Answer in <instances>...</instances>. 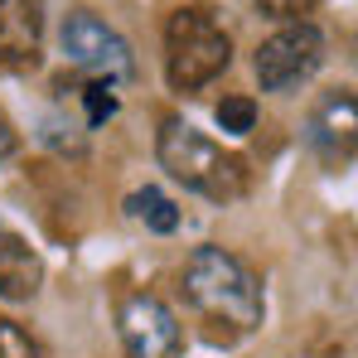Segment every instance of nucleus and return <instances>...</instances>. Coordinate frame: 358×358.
Here are the masks:
<instances>
[{
	"label": "nucleus",
	"mask_w": 358,
	"mask_h": 358,
	"mask_svg": "<svg viewBox=\"0 0 358 358\" xmlns=\"http://www.w3.org/2000/svg\"><path fill=\"white\" fill-rule=\"evenodd\" d=\"M184 300L208 324L213 344H233L262 324V281L228 247H194L184 262Z\"/></svg>",
	"instance_id": "f257e3e1"
},
{
	"label": "nucleus",
	"mask_w": 358,
	"mask_h": 358,
	"mask_svg": "<svg viewBox=\"0 0 358 358\" xmlns=\"http://www.w3.org/2000/svg\"><path fill=\"white\" fill-rule=\"evenodd\" d=\"M155 155H160V170H170V179H179L184 189H194V194H203L213 203L242 199V189H247V160L233 155V150H223L218 141H208L199 126H189L184 117L160 121Z\"/></svg>",
	"instance_id": "f03ea898"
},
{
	"label": "nucleus",
	"mask_w": 358,
	"mask_h": 358,
	"mask_svg": "<svg viewBox=\"0 0 358 358\" xmlns=\"http://www.w3.org/2000/svg\"><path fill=\"white\" fill-rule=\"evenodd\" d=\"M228 63H233V39L218 24V15L203 5H179L165 24V78H170V87L199 92Z\"/></svg>",
	"instance_id": "7ed1b4c3"
},
{
	"label": "nucleus",
	"mask_w": 358,
	"mask_h": 358,
	"mask_svg": "<svg viewBox=\"0 0 358 358\" xmlns=\"http://www.w3.org/2000/svg\"><path fill=\"white\" fill-rule=\"evenodd\" d=\"M63 54L73 68H83L92 83H131L136 78V54H131V44L121 39L117 29L107 24V20H97L92 10H73L68 20H63V34H59Z\"/></svg>",
	"instance_id": "20e7f679"
},
{
	"label": "nucleus",
	"mask_w": 358,
	"mask_h": 358,
	"mask_svg": "<svg viewBox=\"0 0 358 358\" xmlns=\"http://www.w3.org/2000/svg\"><path fill=\"white\" fill-rule=\"evenodd\" d=\"M324 63V34L305 20V24H286L271 39H262L257 49V83L266 92H296L300 83H310Z\"/></svg>",
	"instance_id": "39448f33"
},
{
	"label": "nucleus",
	"mask_w": 358,
	"mask_h": 358,
	"mask_svg": "<svg viewBox=\"0 0 358 358\" xmlns=\"http://www.w3.org/2000/svg\"><path fill=\"white\" fill-rule=\"evenodd\" d=\"M117 324H121V344H126L131 358H179L184 354V329H179L175 310L160 296H150V291L126 296Z\"/></svg>",
	"instance_id": "423d86ee"
},
{
	"label": "nucleus",
	"mask_w": 358,
	"mask_h": 358,
	"mask_svg": "<svg viewBox=\"0 0 358 358\" xmlns=\"http://www.w3.org/2000/svg\"><path fill=\"white\" fill-rule=\"evenodd\" d=\"M305 141H310V150H315L329 170H339V165L354 160L358 107H354V92H349V87H334V92L320 97V107L305 121Z\"/></svg>",
	"instance_id": "0eeeda50"
},
{
	"label": "nucleus",
	"mask_w": 358,
	"mask_h": 358,
	"mask_svg": "<svg viewBox=\"0 0 358 358\" xmlns=\"http://www.w3.org/2000/svg\"><path fill=\"white\" fill-rule=\"evenodd\" d=\"M44 49V0H0V68L29 73Z\"/></svg>",
	"instance_id": "6e6552de"
},
{
	"label": "nucleus",
	"mask_w": 358,
	"mask_h": 358,
	"mask_svg": "<svg viewBox=\"0 0 358 358\" xmlns=\"http://www.w3.org/2000/svg\"><path fill=\"white\" fill-rule=\"evenodd\" d=\"M44 281V262L29 242L0 218V300H29Z\"/></svg>",
	"instance_id": "1a4fd4ad"
},
{
	"label": "nucleus",
	"mask_w": 358,
	"mask_h": 358,
	"mask_svg": "<svg viewBox=\"0 0 358 358\" xmlns=\"http://www.w3.org/2000/svg\"><path fill=\"white\" fill-rule=\"evenodd\" d=\"M126 213L141 218L150 233H175L179 228V208L160 194V189H136V194L126 199Z\"/></svg>",
	"instance_id": "9d476101"
},
{
	"label": "nucleus",
	"mask_w": 358,
	"mask_h": 358,
	"mask_svg": "<svg viewBox=\"0 0 358 358\" xmlns=\"http://www.w3.org/2000/svg\"><path fill=\"white\" fill-rule=\"evenodd\" d=\"M218 126H223L228 136H247V131L257 126V102H252V97H223V102H218Z\"/></svg>",
	"instance_id": "9b49d317"
},
{
	"label": "nucleus",
	"mask_w": 358,
	"mask_h": 358,
	"mask_svg": "<svg viewBox=\"0 0 358 358\" xmlns=\"http://www.w3.org/2000/svg\"><path fill=\"white\" fill-rule=\"evenodd\" d=\"M78 97L87 107V126H102V121L117 117V97H112L107 83H87V87H78Z\"/></svg>",
	"instance_id": "f8f14e48"
},
{
	"label": "nucleus",
	"mask_w": 358,
	"mask_h": 358,
	"mask_svg": "<svg viewBox=\"0 0 358 358\" xmlns=\"http://www.w3.org/2000/svg\"><path fill=\"white\" fill-rule=\"evenodd\" d=\"M0 358H39V344L24 324L15 320H0Z\"/></svg>",
	"instance_id": "ddd939ff"
},
{
	"label": "nucleus",
	"mask_w": 358,
	"mask_h": 358,
	"mask_svg": "<svg viewBox=\"0 0 358 358\" xmlns=\"http://www.w3.org/2000/svg\"><path fill=\"white\" fill-rule=\"evenodd\" d=\"M257 5H262V15H271V20L305 24V15H315V5H320V0H257Z\"/></svg>",
	"instance_id": "4468645a"
},
{
	"label": "nucleus",
	"mask_w": 358,
	"mask_h": 358,
	"mask_svg": "<svg viewBox=\"0 0 358 358\" xmlns=\"http://www.w3.org/2000/svg\"><path fill=\"white\" fill-rule=\"evenodd\" d=\"M15 155V126H10V117L0 112V165Z\"/></svg>",
	"instance_id": "2eb2a0df"
}]
</instances>
